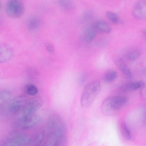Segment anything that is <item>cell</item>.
<instances>
[{"instance_id": "22", "label": "cell", "mask_w": 146, "mask_h": 146, "mask_svg": "<svg viewBox=\"0 0 146 146\" xmlns=\"http://www.w3.org/2000/svg\"><path fill=\"white\" fill-rule=\"evenodd\" d=\"M106 16L107 19L113 24H119L121 22L120 16L114 12L109 11L106 13Z\"/></svg>"}, {"instance_id": "4", "label": "cell", "mask_w": 146, "mask_h": 146, "mask_svg": "<svg viewBox=\"0 0 146 146\" xmlns=\"http://www.w3.org/2000/svg\"><path fill=\"white\" fill-rule=\"evenodd\" d=\"M6 11L9 17L17 19L24 14L25 7L20 0H8L6 4Z\"/></svg>"}, {"instance_id": "25", "label": "cell", "mask_w": 146, "mask_h": 146, "mask_svg": "<svg viewBox=\"0 0 146 146\" xmlns=\"http://www.w3.org/2000/svg\"><path fill=\"white\" fill-rule=\"evenodd\" d=\"M87 76L84 73H81L78 78V83L80 86H82L86 81Z\"/></svg>"}, {"instance_id": "26", "label": "cell", "mask_w": 146, "mask_h": 146, "mask_svg": "<svg viewBox=\"0 0 146 146\" xmlns=\"http://www.w3.org/2000/svg\"><path fill=\"white\" fill-rule=\"evenodd\" d=\"M46 50L50 54H53L55 52V48L53 44L47 43L45 44Z\"/></svg>"}, {"instance_id": "12", "label": "cell", "mask_w": 146, "mask_h": 146, "mask_svg": "<svg viewBox=\"0 0 146 146\" xmlns=\"http://www.w3.org/2000/svg\"><path fill=\"white\" fill-rule=\"evenodd\" d=\"M96 32L97 31L94 25L88 27L83 31L82 35L83 40L86 42H91L95 38Z\"/></svg>"}, {"instance_id": "6", "label": "cell", "mask_w": 146, "mask_h": 146, "mask_svg": "<svg viewBox=\"0 0 146 146\" xmlns=\"http://www.w3.org/2000/svg\"><path fill=\"white\" fill-rule=\"evenodd\" d=\"M42 102L38 99H32L27 100L21 113L20 116L35 115V113L42 106Z\"/></svg>"}, {"instance_id": "21", "label": "cell", "mask_w": 146, "mask_h": 146, "mask_svg": "<svg viewBox=\"0 0 146 146\" xmlns=\"http://www.w3.org/2000/svg\"><path fill=\"white\" fill-rule=\"evenodd\" d=\"M121 131L123 136L127 140H131L132 137L131 131L125 123H123L121 125Z\"/></svg>"}, {"instance_id": "17", "label": "cell", "mask_w": 146, "mask_h": 146, "mask_svg": "<svg viewBox=\"0 0 146 146\" xmlns=\"http://www.w3.org/2000/svg\"><path fill=\"white\" fill-rule=\"evenodd\" d=\"M40 24V20L37 17H33L29 20L27 24V28L30 31H36Z\"/></svg>"}, {"instance_id": "11", "label": "cell", "mask_w": 146, "mask_h": 146, "mask_svg": "<svg viewBox=\"0 0 146 146\" xmlns=\"http://www.w3.org/2000/svg\"><path fill=\"white\" fill-rule=\"evenodd\" d=\"M144 85L145 82L143 81L127 82L122 85L120 87V90L123 92H133L140 89Z\"/></svg>"}, {"instance_id": "5", "label": "cell", "mask_w": 146, "mask_h": 146, "mask_svg": "<svg viewBox=\"0 0 146 146\" xmlns=\"http://www.w3.org/2000/svg\"><path fill=\"white\" fill-rule=\"evenodd\" d=\"M31 141V138L27 135L14 133L7 139L3 146H28Z\"/></svg>"}, {"instance_id": "15", "label": "cell", "mask_w": 146, "mask_h": 146, "mask_svg": "<svg viewBox=\"0 0 146 146\" xmlns=\"http://www.w3.org/2000/svg\"><path fill=\"white\" fill-rule=\"evenodd\" d=\"M62 142V141L57 136L49 133L44 146H59Z\"/></svg>"}, {"instance_id": "16", "label": "cell", "mask_w": 146, "mask_h": 146, "mask_svg": "<svg viewBox=\"0 0 146 146\" xmlns=\"http://www.w3.org/2000/svg\"><path fill=\"white\" fill-rule=\"evenodd\" d=\"M11 94L9 91L6 90L0 91V107L3 106L10 101Z\"/></svg>"}, {"instance_id": "2", "label": "cell", "mask_w": 146, "mask_h": 146, "mask_svg": "<svg viewBox=\"0 0 146 146\" xmlns=\"http://www.w3.org/2000/svg\"><path fill=\"white\" fill-rule=\"evenodd\" d=\"M127 99L123 96H114L107 98L101 105V111L104 115L111 116L123 107L127 102Z\"/></svg>"}, {"instance_id": "10", "label": "cell", "mask_w": 146, "mask_h": 146, "mask_svg": "<svg viewBox=\"0 0 146 146\" xmlns=\"http://www.w3.org/2000/svg\"><path fill=\"white\" fill-rule=\"evenodd\" d=\"M133 13L136 19L146 20V0H141L138 2L134 7Z\"/></svg>"}, {"instance_id": "8", "label": "cell", "mask_w": 146, "mask_h": 146, "mask_svg": "<svg viewBox=\"0 0 146 146\" xmlns=\"http://www.w3.org/2000/svg\"><path fill=\"white\" fill-rule=\"evenodd\" d=\"M38 121V118L36 115L20 116L18 121V125L23 130H28L35 127Z\"/></svg>"}, {"instance_id": "27", "label": "cell", "mask_w": 146, "mask_h": 146, "mask_svg": "<svg viewBox=\"0 0 146 146\" xmlns=\"http://www.w3.org/2000/svg\"><path fill=\"white\" fill-rule=\"evenodd\" d=\"M142 121L143 123H146V106L143 110V114H142Z\"/></svg>"}, {"instance_id": "14", "label": "cell", "mask_w": 146, "mask_h": 146, "mask_svg": "<svg viewBox=\"0 0 146 146\" xmlns=\"http://www.w3.org/2000/svg\"><path fill=\"white\" fill-rule=\"evenodd\" d=\"M94 28L97 31L103 33H110L111 29L110 26L104 21L100 20L97 21L94 24Z\"/></svg>"}, {"instance_id": "7", "label": "cell", "mask_w": 146, "mask_h": 146, "mask_svg": "<svg viewBox=\"0 0 146 146\" xmlns=\"http://www.w3.org/2000/svg\"><path fill=\"white\" fill-rule=\"evenodd\" d=\"M27 101L25 98L23 96L16 97L9 104V111L14 115L21 113Z\"/></svg>"}, {"instance_id": "31", "label": "cell", "mask_w": 146, "mask_h": 146, "mask_svg": "<svg viewBox=\"0 0 146 146\" xmlns=\"http://www.w3.org/2000/svg\"><path fill=\"white\" fill-rule=\"evenodd\" d=\"M41 146H44V145H43Z\"/></svg>"}, {"instance_id": "24", "label": "cell", "mask_w": 146, "mask_h": 146, "mask_svg": "<svg viewBox=\"0 0 146 146\" xmlns=\"http://www.w3.org/2000/svg\"><path fill=\"white\" fill-rule=\"evenodd\" d=\"M45 139V133L43 131H40L38 133L34 140V146H41L44 145Z\"/></svg>"}, {"instance_id": "19", "label": "cell", "mask_w": 146, "mask_h": 146, "mask_svg": "<svg viewBox=\"0 0 146 146\" xmlns=\"http://www.w3.org/2000/svg\"><path fill=\"white\" fill-rule=\"evenodd\" d=\"M117 77V73L115 70L108 71L104 75L103 80L107 83H110L115 81Z\"/></svg>"}, {"instance_id": "13", "label": "cell", "mask_w": 146, "mask_h": 146, "mask_svg": "<svg viewBox=\"0 0 146 146\" xmlns=\"http://www.w3.org/2000/svg\"><path fill=\"white\" fill-rule=\"evenodd\" d=\"M115 62L121 72L128 79L133 78V75L130 69L122 59H116Z\"/></svg>"}, {"instance_id": "3", "label": "cell", "mask_w": 146, "mask_h": 146, "mask_svg": "<svg viewBox=\"0 0 146 146\" xmlns=\"http://www.w3.org/2000/svg\"><path fill=\"white\" fill-rule=\"evenodd\" d=\"M48 127L50 133L57 136L63 140L66 133V127L63 120L60 116L53 115L48 120Z\"/></svg>"}, {"instance_id": "18", "label": "cell", "mask_w": 146, "mask_h": 146, "mask_svg": "<svg viewBox=\"0 0 146 146\" xmlns=\"http://www.w3.org/2000/svg\"><path fill=\"white\" fill-rule=\"evenodd\" d=\"M141 55V51L140 50L135 49L129 50L128 52H127L126 57L128 60L133 61L139 59Z\"/></svg>"}, {"instance_id": "1", "label": "cell", "mask_w": 146, "mask_h": 146, "mask_svg": "<svg viewBox=\"0 0 146 146\" xmlns=\"http://www.w3.org/2000/svg\"><path fill=\"white\" fill-rule=\"evenodd\" d=\"M100 88L101 83L99 81H93L87 84L81 97V106L86 108L91 106L100 92Z\"/></svg>"}, {"instance_id": "28", "label": "cell", "mask_w": 146, "mask_h": 146, "mask_svg": "<svg viewBox=\"0 0 146 146\" xmlns=\"http://www.w3.org/2000/svg\"><path fill=\"white\" fill-rule=\"evenodd\" d=\"M142 73L144 74H145L146 75V66H145L143 68V69L142 70Z\"/></svg>"}, {"instance_id": "29", "label": "cell", "mask_w": 146, "mask_h": 146, "mask_svg": "<svg viewBox=\"0 0 146 146\" xmlns=\"http://www.w3.org/2000/svg\"><path fill=\"white\" fill-rule=\"evenodd\" d=\"M143 34L144 36L146 38V29H145L143 31Z\"/></svg>"}, {"instance_id": "9", "label": "cell", "mask_w": 146, "mask_h": 146, "mask_svg": "<svg viewBox=\"0 0 146 146\" xmlns=\"http://www.w3.org/2000/svg\"><path fill=\"white\" fill-rule=\"evenodd\" d=\"M14 55V50L9 44L0 43V63L9 61L13 58Z\"/></svg>"}, {"instance_id": "20", "label": "cell", "mask_w": 146, "mask_h": 146, "mask_svg": "<svg viewBox=\"0 0 146 146\" xmlns=\"http://www.w3.org/2000/svg\"><path fill=\"white\" fill-rule=\"evenodd\" d=\"M57 2L59 6L65 10H70L74 7L72 0H58Z\"/></svg>"}, {"instance_id": "30", "label": "cell", "mask_w": 146, "mask_h": 146, "mask_svg": "<svg viewBox=\"0 0 146 146\" xmlns=\"http://www.w3.org/2000/svg\"><path fill=\"white\" fill-rule=\"evenodd\" d=\"M0 6H1V2H0Z\"/></svg>"}, {"instance_id": "23", "label": "cell", "mask_w": 146, "mask_h": 146, "mask_svg": "<svg viewBox=\"0 0 146 146\" xmlns=\"http://www.w3.org/2000/svg\"><path fill=\"white\" fill-rule=\"evenodd\" d=\"M25 90L26 93L31 96H35L38 92L37 88L33 84H27L25 86Z\"/></svg>"}]
</instances>
